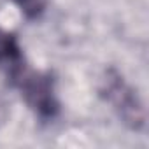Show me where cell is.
<instances>
[{
  "label": "cell",
  "mask_w": 149,
  "mask_h": 149,
  "mask_svg": "<svg viewBox=\"0 0 149 149\" xmlns=\"http://www.w3.org/2000/svg\"><path fill=\"white\" fill-rule=\"evenodd\" d=\"M102 95L118 112L119 119L132 130H142L146 125V109L137 91L130 88L118 72L109 70L104 79Z\"/></svg>",
  "instance_id": "obj_2"
},
{
  "label": "cell",
  "mask_w": 149,
  "mask_h": 149,
  "mask_svg": "<svg viewBox=\"0 0 149 149\" xmlns=\"http://www.w3.org/2000/svg\"><path fill=\"white\" fill-rule=\"evenodd\" d=\"M7 105H6V102L0 98V125H4L6 123V119H7Z\"/></svg>",
  "instance_id": "obj_5"
},
{
  "label": "cell",
  "mask_w": 149,
  "mask_h": 149,
  "mask_svg": "<svg viewBox=\"0 0 149 149\" xmlns=\"http://www.w3.org/2000/svg\"><path fill=\"white\" fill-rule=\"evenodd\" d=\"M11 83L21 91L28 107L44 121L58 114V100L54 95V81L51 74H42L23 65L13 76Z\"/></svg>",
  "instance_id": "obj_1"
},
{
  "label": "cell",
  "mask_w": 149,
  "mask_h": 149,
  "mask_svg": "<svg viewBox=\"0 0 149 149\" xmlns=\"http://www.w3.org/2000/svg\"><path fill=\"white\" fill-rule=\"evenodd\" d=\"M14 2L28 19H37L44 13L47 0H14Z\"/></svg>",
  "instance_id": "obj_4"
},
{
  "label": "cell",
  "mask_w": 149,
  "mask_h": 149,
  "mask_svg": "<svg viewBox=\"0 0 149 149\" xmlns=\"http://www.w3.org/2000/svg\"><path fill=\"white\" fill-rule=\"evenodd\" d=\"M23 65H25V60L16 37L0 28V68L6 70L7 76L11 77Z\"/></svg>",
  "instance_id": "obj_3"
}]
</instances>
